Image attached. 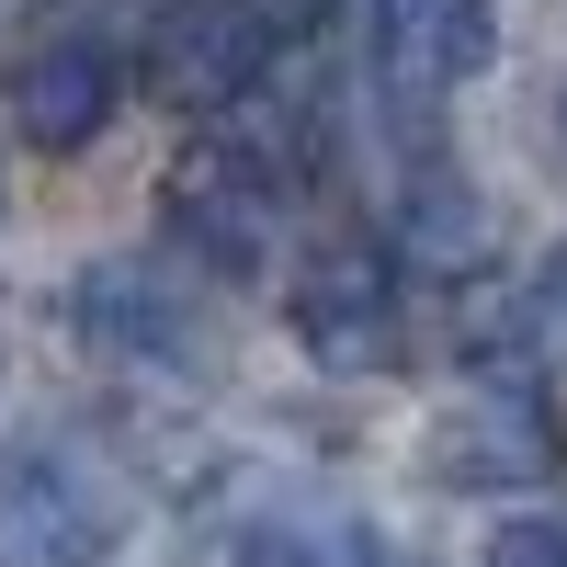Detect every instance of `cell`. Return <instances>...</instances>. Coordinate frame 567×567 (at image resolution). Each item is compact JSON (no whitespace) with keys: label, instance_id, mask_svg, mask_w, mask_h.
<instances>
[{"label":"cell","instance_id":"13","mask_svg":"<svg viewBox=\"0 0 567 567\" xmlns=\"http://www.w3.org/2000/svg\"><path fill=\"white\" fill-rule=\"evenodd\" d=\"M250 23H261L272 45H307V34L329 23V0H250Z\"/></svg>","mask_w":567,"mask_h":567},{"label":"cell","instance_id":"4","mask_svg":"<svg viewBox=\"0 0 567 567\" xmlns=\"http://www.w3.org/2000/svg\"><path fill=\"white\" fill-rule=\"evenodd\" d=\"M272 58L284 45L250 23V0H171V12L148 23V91L171 114H227Z\"/></svg>","mask_w":567,"mask_h":567},{"label":"cell","instance_id":"10","mask_svg":"<svg viewBox=\"0 0 567 567\" xmlns=\"http://www.w3.org/2000/svg\"><path fill=\"white\" fill-rule=\"evenodd\" d=\"M409 250L443 261V272L477 261V250H488V205L465 194V182H420V194H409Z\"/></svg>","mask_w":567,"mask_h":567},{"label":"cell","instance_id":"2","mask_svg":"<svg viewBox=\"0 0 567 567\" xmlns=\"http://www.w3.org/2000/svg\"><path fill=\"white\" fill-rule=\"evenodd\" d=\"M556 465H567V432H556V409L523 386V374H477V386L432 420V477L443 488L499 499V488H545Z\"/></svg>","mask_w":567,"mask_h":567},{"label":"cell","instance_id":"6","mask_svg":"<svg viewBox=\"0 0 567 567\" xmlns=\"http://www.w3.org/2000/svg\"><path fill=\"white\" fill-rule=\"evenodd\" d=\"M374 23V69H386V91H409V103H432V91L477 80L488 69V0H363Z\"/></svg>","mask_w":567,"mask_h":567},{"label":"cell","instance_id":"12","mask_svg":"<svg viewBox=\"0 0 567 567\" xmlns=\"http://www.w3.org/2000/svg\"><path fill=\"white\" fill-rule=\"evenodd\" d=\"M488 567H567V511H523L488 534Z\"/></svg>","mask_w":567,"mask_h":567},{"label":"cell","instance_id":"3","mask_svg":"<svg viewBox=\"0 0 567 567\" xmlns=\"http://www.w3.org/2000/svg\"><path fill=\"white\" fill-rule=\"evenodd\" d=\"M284 318H296L307 363L329 374H374L398 363V261L374 239H318L296 261V296H284Z\"/></svg>","mask_w":567,"mask_h":567},{"label":"cell","instance_id":"1","mask_svg":"<svg viewBox=\"0 0 567 567\" xmlns=\"http://www.w3.org/2000/svg\"><path fill=\"white\" fill-rule=\"evenodd\" d=\"M125 534L114 477L80 443H23L0 465V556L12 567H103Z\"/></svg>","mask_w":567,"mask_h":567},{"label":"cell","instance_id":"9","mask_svg":"<svg viewBox=\"0 0 567 567\" xmlns=\"http://www.w3.org/2000/svg\"><path fill=\"white\" fill-rule=\"evenodd\" d=\"M239 567H386V545L341 511H272V523H250Z\"/></svg>","mask_w":567,"mask_h":567},{"label":"cell","instance_id":"8","mask_svg":"<svg viewBox=\"0 0 567 567\" xmlns=\"http://www.w3.org/2000/svg\"><path fill=\"white\" fill-rule=\"evenodd\" d=\"M69 307H80V329H91L103 352H159V363L182 352V296H171L148 261H103Z\"/></svg>","mask_w":567,"mask_h":567},{"label":"cell","instance_id":"11","mask_svg":"<svg viewBox=\"0 0 567 567\" xmlns=\"http://www.w3.org/2000/svg\"><path fill=\"white\" fill-rule=\"evenodd\" d=\"M523 352L534 363H567V250L523 284Z\"/></svg>","mask_w":567,"mask_h":567},{"label":"cell","instance_id":"7","mask_svg":"<svg viewBox=\"0 0 567 567\" xmlns=\"http://www.w3.org/2000/svg\"><path fill=\"white\" fill-rule=\"evenodd\" d=\"M12 114L34 148H91V136L114 125V45H91V34H58V45H34V58L12 69Z\"/></svg>","mask_w":567,"mask_h":567},{"label":"cell","instance_id":"5","mask_svg":"<svg viewBox=\"0 0 567 567\" xmlns=\"http://www.w3.org/2000/svg\"><path fill=\"white\" fill-rule=\"evenodd\" d=\"M171 227H182V250H205L216 272H261L272 261V171L250 148H227V136H205V148L171 171Z\"/></svg>","mask_w":567,"mask_h":567}]
</instances>
